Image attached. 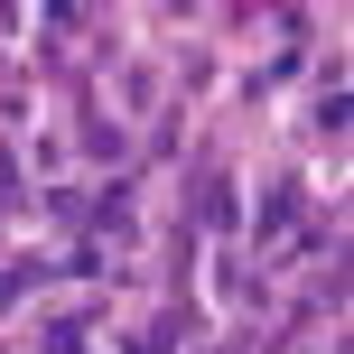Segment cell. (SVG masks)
I'll use <instances>...</instances> for the list:
<instances>
[{
	"label": "cell",
	"instance_id": "obj_1",
	"mask_svg": "<svg viewBox=\"0 0 354 354\" xmlns=\"http://www.w3.org/2000/svg\"><path fill=\"white\" fill-rule=\"evenodd\" d=\"M187 326H196V317H187V308H168V317H159V326H149V336H140V345H131V354H177V345H187Z\"/></svg>",
	"mask_w": 354,
	"mask_h": 354
},
{
	"label": "cell",
	"instance_id": "obj_2",
	"mask_svg": "<svg viewBox=\"0 0 354 354\" xmlns=\"http://www.w3.org/2000/svg\"><path fill=\"white\" fill-rule=\"evenodd\" d=\"M196 214H205V224H233V187H224V177H205V187H196Z\"/></svg>",
	"mask_w": 354,
	"mask_h": 354
},
{
	"label": "cell",
	"instance_id": "obj_3",
	"mask_svg": "<svg viewBox=\"0 0 354 354\" xmlns=\"http://www.w3.org/2000/svg\"><path fill=\"white\" fill-rule=\"evenodd\" d=\"M47 214H56V224H84L93 196H84V187H56V196H47Z\"/></svg>",
	"mask_w": 354,
	"mask_h": 354
},
{
	"label": "cell",
	"instance_id": "obj_4",
	"mask_svg": "<svg viewBox=\"0 0 354 354\" xmlns=\"http://www.w3.org/2000/svg\"><path fill=\"white\" fill-rule=\"evenodd\" d=\"M0 224H19V159L0 149Z\"/></svg>",
	"mask_w": 354,
	"mask_h": 354
},
{
	"label": "cell",
	"instance_id": "obj_5",
	"mask_svg": "<svg viewBox=\"0 0 354 354\" xmlns=\"http://www.w3.org/2000/svg\"><path fill=\"white\" fill-rule=\"evenodd\" d=\"M19 289H28V280H19V270H0V308H10V299H19Z\"/></svg>",
	"mask_w": 354,
	"mask_h": 354
}]
</instances>
